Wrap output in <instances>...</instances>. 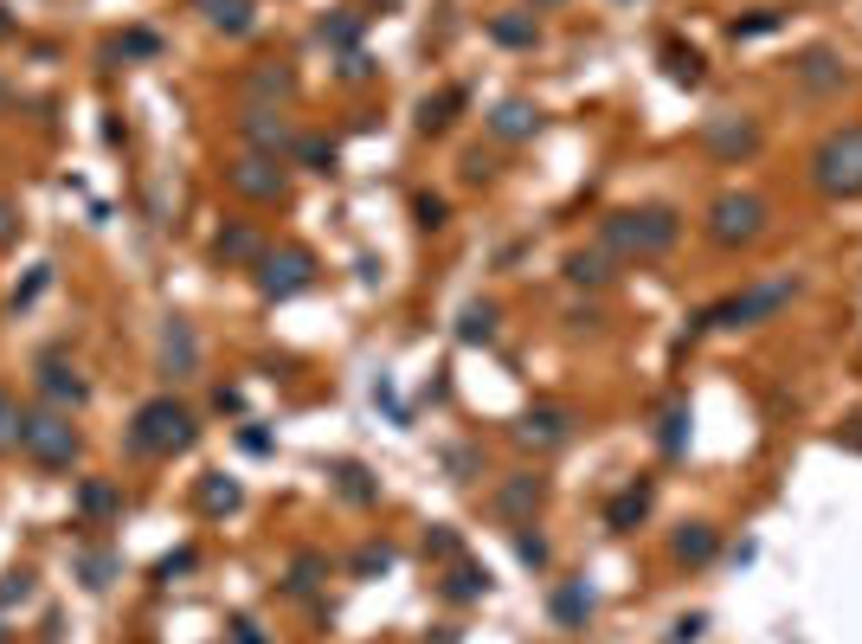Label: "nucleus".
I'll return each instance as SVG.
<instances>
[{"label":"nucleus","instance_id":"nucleus-11","mask_svg":"<svg viewBox=\"0 0 862 644\" xmlns=\"http://www.w3.org/2000/svg\"><path fill=\"white\" fill-rule=\"evenodd\" d=\"M238 136L252 142V155H270V161L297 149V129L284 123V110H245L238 116Z\"/></svg>","mask_w":862,"mask_h":644},{"label":"nucleus","instance_id":"nucleus-45","mask_svg":"<svg viewBox=\"0 0 862 644\" xmlns=\"http://www.w3.org/2000/svg\"><path fill=\"white\" fill-rule=\"evenodd\" d=\"M20 439V407H13V393L0 387V445H13Z\"/></svg>","mask_w":862,"mask_h":644},{"label":"nucleus","instance_id":"nucleus-1","mask_svg":"<svg viewBox=\"0 0 862 644\" xmlns=\"http://www.w3.org/2000/svg\"><path fill=\"white\" fill-rule=\"evenodd\" d=\"M805 291V277L798 271H779V277H759L747 291H734V297H721L709 304L702 316H689V336H709V329H753V323H773L779 309L791 304Z\"/></svg>","mask_w":862,"mask_h":644},{"label":"nucleus","instance_id":"nucleus-49","mask_svg":"<svg viewBox=\"0 0 862 644\" xmlns=\"http://www.w3.org/2000/svg\"><path fill=\"white\" fill-rule=\"evenodd\" d=\"M238 445H245V452H270V432H258V425H245V432H238Z\"/></svg>","mask_w":862,"mask_h":644},{"label":"nucleus","instance_id":"nucleus-13","mask_svg":"<svg viewBox=\"0 0 862 644\" xmlns=\"http://www.w3.org/2000/svg\"><path fill=\"white\" fill-rule=\"evenodd\" d=\"M200 368V336H193L188 316H168V329H161V374L188 380Z\"/></svg>","mask_w":862,"mask_h":644},{"label":"nucleus","instance_id":"nucleus-33","mask_svg":"<svg viewBox=\"0 0 862 644\" xmlns=\"http://www.w3.org/2000/svg\"><path fill=\"white\" fill-rule=\"evenodd\" d=\"M779 27H786V13H779V7H753L747 20H734V27H727V39H766V33H779Z\"/></svg>","mask_w":862,"mask_h":644},{"label":"nucleus","instance_id":"nucleus-4","mask_svg":"<svg viewBox=\"0 0 862 644\" xmlns=\"http://www.w3.org/2000/svg\"><path fill=\"white\" fill-rule=\"evenodd\" d=\"M766 226H773V207H766L759 193H747V188L714 193L709 213H702V232H709V245H721V252H747V245H759Z\"/></svg>","mask_w":862,"mask_h":644},{"label":"nucleus","instance_id":"nucleus-6","mask_svg":"<svg viewBox=\"0 0 862 644\" xmlns=\"http://www.w3.org/2000/svg\"><path fill=\"white\" fill-rule=\"evenodd\" d=\"M13 445L33 464H45V471H72L77 452H84V439H77V425L65 413H20V439Z\"/></svg>","mask_w":862,"mask_h":644},{"label":"nucleus","instance_id":"nucleus-42","mask_svg":"<svg viewBox=\"0 0 862 644\" xmlns=\"http://www.w3.org/2000/svg\"><path fill=\"white\" fill-rule=\"evenodd\" d=\"M316 580H322V555H302L297 568H290V580H284V587H290V593H309Z\"/></svg>","mask_w":862,"mask_h":644},{"label":"nucleus","instance_id":"nucleus-37","mask_svg":"<svg viewBox=\"0 0 862 644\" xmlns=\"http://www.w3.org/2000/svg\"><path fill=\"white\" fill-rule=\"evenodd\" d=\"M425 555H432V561H457V555H464V535L450 529V522H432V529H425Z\"/></svg>","mask_w":862,"mask_h":644},{"label":"nucleus","instance_id":"nucleus-10","mask_svg":"<svg viewBox=\"0 0 862 644\" xmlns=\"http://www.w3.org/2000/svg\"><path fill=\"white\" fill-rule=\"evenodd\" d=\"M541 503H547V484H541L534 471H509V477L496 484V496H489V509H496L502 522H534Z\"/></svg>","mask_w":862,"mask_h":644},{"label":"nucleus","instance_id":"nucleus-20","mask_svg":"<svg viewBox=\"0 0 862 644\" xmlns=\"http://www.w3.org/2000/svg\"><path fill=\"white\" fill-rule=\"evenodd\" d=\"M670 555L682 561V568H709L714 555H721V529H709V522H682V529L670 535Z\"/></svg>","mask_w":862,"mask_h":644},{"label":"nucleus","instance_id":"nucleus-5","mask_svg":"<svg viewBox=\"0 0 862 644\" xmlns=\"http://www.w3.org/2000/svg\"><path fill=\"white\" fill-rule=\"evenodd\" d=\"M193 439H200V419L181 407V400H149L142 413H136V425H129V452L136 457H174V452H188Z\"/></svg>","mask_w":862,"mask_h":644},{"label":"nucleus","instance_id":"nucleus-28","mask_svg":"<svg viewBox=\"0 0 862 644\" xmlns=\"http://www.w3.org/2000/svg\"><path fill=\"white\" fill-rule=\"evenodd\" d=\"M657 445H663V457H682V452H689V400H670V407H663Z\"/></svg>","mask_w":862,"mask_h":644},{"label":"nucleus","instance_id":"nucleus-19","mask_svg":"<svg viewBox=\"0 0 862 644\" xmlns=\"http://www.w3.org/2000/svg\"><path fill=\"white\" fill-rule=\"evenodd\" d=\"M534 129H541V110H534L528 97H509V104L489 110V136H496V142H528Z\"/></svg>","mask_w":862,"mask_h":644},{"label":"nucleus","instance_id":"nucleus-54","mask_svg":"<svg viewBox=\"0 0 862 644\" xmlns=\"http://www.w3.org/2000/svg\"><path fill=\"white\" fill-rule=\"evenodd\" d=\"M425 644H457V632H432V638H425Z\"/></svg>","mask_w":862,"mask_h":644},{"label":"nucleus","instance_id":"nucleus-35","mask_svg":"<svg viewBox=\"0 0 862 644\" xmlns=\"http://www.w3.org/2000/svg\"><path fill=\"white\" fill-rule=\"evenodd\" d=\"M77 509H84V516H116V509H123V496H116L110 484H97V477H91V484H77Z\"/></svg>","mask_w":862,"mask_h":644},{"label":"nucleus","instance_id":"nucleus-48","mask_svg":"<svg viewBox=\"0 0 862 644\" xmlns=\"http://www.w3.org/2000/svg\"><path fill=\"white\" fill-rule=\"evenodd\" d=\"M380 65L374 59H368V52H348V59H341V77H374Z\"/></svg>","mask_w":862,"mask_h":644},{"label":"nucleus","instance_id":"nucleus-31","mask_svg":"<svg viewBox=\"0 0 862 644\" xmlns=\"http://www.w3.org/2000/svg\"><path fill=\"white\" fill-rule=\"evenodd\" d=\"M489 39H496V45H515V52H522V45H534V39H541V27H534L528 13H496V20H489Z\"/></svg>","mask_w":862,"mask_h":644},{"label":"nucleus","instance_id":"nucleus-56","mask_svg":"<svg viewBox=\"0 0 862 644\" xmlns=\"http://www.w3.org/2000/svg\"><path fill=\"white\" fill-rule=\"evenodd\" d=\"M534 7H561V0H534Z\"/></svg>","mask_w":862,"mask_h":644},{"label":"nucleus","instance_id":"nucleus-52","mask_svg":"<svg viewBox=\"0 0 862 644\" xmlns=\"http://www.w3.org/2000/svg\"><path fill=\"white\" fill-rule=\"evenodd\" d=\"M232 632H238V644H264V632H258V625H252V619H238Z\"/></svg>","mask_w":862,"mask_h":644},{"label":"nucleus","instance_id":"nucleus-39","mask_svg":"<svg viewBox=\"0 0 862 644\" xmlns=\"http://www.w3.org/2000/svg\"><path fill=\"white\" fill-rule=\"evenodd\" d=\"M413 220H418L425 232H438V226L450 220V207L438 200V193H418V200H413Z\"/></svg>","mask_w":862,"mask_h":644},{"label":"nucleus","instance_id":"nucleus-14","mask_svg":"<svg viewBox=\"0 0 862 644\" xmlns=\"http://www.w3.org/2000/svg\"><path fill=\"white\" fill-rule=\"evenodd\" d=\"M39 393L58 400V407H84V400H91V380L77 374L65 355H45V361H39Z\"/></svg>","mask_w":862,"mask_h":644},{"label":"nucleus","instance_id":"nucleus-34","mask_svg":"<svg viewBox=\"0 0 862 644\" xmlns=\"http://www.w3.org/2000/svg\"><path fill=\"white\" fill-rule=\"evenodd\" d=\"M450 110H464V91L425 97V104H418V129H425V136H432V129H450Z\"/></svg>","mask_w":862,"mask_h":644},{"label":"nucleus","instance_id":"nucleus-55","mask_svg":"<svg viewBox=\"0 0 862 644\" xmlns=\"http://www.w3.org/2000/svg\"><path fill=\"white\" fill-rule=\"evenodd\" d=\"M0 33H13V20H7V7H0Z\"/></svg>","mask_w":862,"mask_h":644},{"label":"nucleus","instance_id":"nucleus-38","mask_svg":"<svg viewBox=\"0 0 862 644\" xmlns=\"http://www.w3.org/2000/svg\"><path fill=\"white\" fill-rule=\"evenodd\" d=\"M393 561H400V555H393L386 541H368V548L354 555V573H361V580H374V573H393Z\"/></svg>","mask_w":862,"mask_h":644},{"label":"nucleus","instance_id":"nucleus-30","mask_svg":"<svg viewBox=\"0 0 862 644\" xmlns=\"http://www.w3.org/2000/svg\"><path fill=\"white\" fill-rule=\"evenodd\" d=\"M457 341H464V348L496 341V304H464V316H457Z\"/></svg>","mask_w":862,"mask_h":644},{"label":"nucleus","instance_id":"nucleus-8","mask_svg":"<svg viewBox=\"0 0 862 644\" xmlns=\"http://www.w3.org/2000/svg\"><path fill=\"white\" fill-rule=\"evenodd\" d=\"M309 284H316V258H309L302 245H284V252H264L258 258V291L270 304H290Z\"/></svg>","mask_w":862,"mask_h":644},{"label":"nucleus","instance_id":"nucleus-17","mask_svg":"<svg viewBox=\"0 0 862 644\" xmlns=\"http://www.w3.org/2000/svg\"><path fill=\"white\" fill-rule=\"evenodd\" d=\"M791 72H798V84H805L811 97H824V91H837V84H843V59H837L830 45H811V52H798V65H791Z\"/></svg>","mask_w":862,"mask_h":644},{"label":"nucleus","instance_id":"nucleus-43","mask_svg":"<svg viewBox=\"0 0 862 644\" xmlns=\"http://www.w3.org/2000/svg\"><path fill=\"white\" fill-rule=\"evenodd\" d=\"M45 284H52V265H33V277H26V284H20V291H13V309L39 304V297H45Z\"/></svg>","mask_w":862,"mask_h":644},{"label":"nucleus","instance_id":"nucleus-41","mask_svg":"<svg viewBox=\"0 0 862 644\" xmlns=\"http://www.w3.org/2000/svg\"><path fill=\"white\" fill-rule=\"evenodd\" d=\"M155 52H161V39H155L149 27H129V33H123V59H155Z\"/></svg>","mask_w":862,"mask_h":644},{"label":"nucleus","instance_id":"nucleus-53","mask_svg":"<svg viewBox=\"0 0 862 644\" xmlns=\"http://www.w3.org/2000/svg\"><path fill=\"white\" fill-rule=\"evenodd\" d=\"M7 104H13V84H7V77H0V110H7Z\"/></svg>","mask_w":862,"mask_h":644},{"label":"nucleus","instance_id":"nucleus-2","mask_svg":"<svg viewBox=\"0 0 862 644\" xmlns=\"http://www.w3.org/2000/svg\"><path fill=\"white\" fill-rule=\"evenodd\" d=\"M599 239L611 258H670L675 239H682V220L670 207H625L599 226Z\"/></svg>","mask_w":862,"mask_h":644},{"label":"nucleus","instance_id":"nucleus-22","mask_svg":"<svg viewBox=\"0 0 862 644\" xmlns=\"http://www.w3.org/2000/svg\"><path fill=\"white\" fill-rule=\"evenodd\" d=\"M554 625H566V632H579V625H586V619H593V612H599V593H593V587H586V580H566L561 593H554Z\"/></svg>","mask_w":862,"mask_h":644},{"label":"nucleus","instance_id":"nucleus-50","mask_svg":"<svg viewBox=\"0 0 862 644\" xmlns=\"http://www.w3.org/2000/svg\"><path fill=\"white\" fill-rule=\"evenodd\" d=\"M837 445H843V452H862V413L850 419V425H843V432H837Z\"/></svg>","mask_w":862,"mask_h":644},{"label":"nucleus","instance_id":"nucleus-47","mask_svg":"<svg viewBox=\"0 0 862 644\" xmlns=\"http://www.w3.org/2000/svg\"><path fill=\"white\" fill-rule=\"evenodd\" d=\"M193 568V548H174L168 561H155V580H174V573H188Z\"/></svg>","mask_w":862,"mask_h":644},{"label":"nucleus","instance_id":"nucleus-40","mask_svg":"<svg viewBox=\"0 0 862 644\" xmlns=\"http://www.w3.org/2000/svg\"><path fill=\"white\" fill-rule=\"evenodd\" d=\"M33 593H39L33 573H7V580H0V606H26Z\"/></svg>","mask_w":862,"mask_h":644},{"label":"nucleus","instance_id":"nucleus-29","mask_svg":"<svg viewBox=\"0 0 862 644\" xmlns=\"http://www.w3.org/2000/svg\"><path fill=\"white\" fill-rule=\"evenodd\" d=\"M663 72L675 77V84H702V77H709V59H702V52H695V45H663Z\"/></svg>","mask_w":862,"mask_h":644},{"label":"nucleus","instance_id":"nucleus-23","mask_svg":"<svg viewBox=\"0 0 862 644\" xmlns=\"http://www.w3.org/2000/svg\"><path fill=\"white\" fill-rule=\"evenodd\" d=\"M200 509H206V516H232V509H238V503H245V490H238V477H225V471H206V477H200Z\"/></svg>","mask_w":862,"mask_h":644},{"label":"nucleus","instance_id":"nucleus-9","mask_svg":"<svg viewBox=\"0 0 862 644\" xmlns=\"http://www.w3.org/2000/svg\"><path fill=\"white\" fill-rule=\"evenodd\" d=\"M225 188L258 200V207H277V200L290 193V181H284V168H277L270 155H238V161L225 168Z\"/></svg>","mask_w":862,"mask_h":644},{"label":"nucleus","instance_id":"nucleus-3","mask_svg":"<svg viewBox=\"0 0 862 644\" xmlns=\"http://www.w3.org/2000/svg\"><path fill=\"white\" fill-rule=\"evenodd\" d=\"M805 175H811V188L824 193V200H862V123L830 129L824 142L811 149Z\"/></svg>","mask_w":862,"mask_h":644},{"label":"nucleus","instance_id":"nucleus-51","mask_svg":"<svg viewBox=\"0 0 862 644\" xmlns=\"http://www.w3.org/2000/svg\"><path fill=\"white\" fill-rule=\"evenodd\" d=\"M13 232H20V220H13V207H7V200H0V245H7V239H13Z\"/></svg>","mask_w":862,"mask_h":644},{"label":"nucleus","instance_id":"nucleus-16","mask_svg":"<svg viewBox=\"0 0 862 644\" xmlns=\"http://www.w3.org/2000/svg\"><path fill=\"white\" fill-rule=\"evenodd\" d=\"M650 503H657V484H650V477H631L625 490H618L611 503H605V529L631 535V529L643 522V516H650Z\"/></svg>","mask_w":862,"mask_h":644},{"label":"nucleus","instance_id":"nucleus-32","mask_svg":"<svg viewBox=\"0 0 862 644\" xmlns=\"http://www.w3.org/2000/svg\"><path fill=\"white\" fill-rule=\"evenodd\" d=\"M290 155H297V161L309 168V175H329V168L341 161L336 136H297V149H290Z\"/></svg>","mask_w":862,"mask_h":644},{"label":"nucleus","instance_id":"nucleus-21","mask_svg":"<svg viewBox=\"0 0 862 644\" xmlns=\"http://www.w3.org/2000/svg\"><path fill=\"white\" fill-rule=\"evenodd\" d=\"M213 252H220V265H258L264 252V232L245 226V220H232V226H220V239H213Z\"/></svg>","mask_w":862,"mask_h":644},{"label":"nucleus","instance_id":"nucleus-18","mask_svg":"<svg viewBox=\"0 0 862 644\" xmlns=\"http://www.w3.org/2000/svg\"><path fill=\"white\" fill-rule=\"evenodd\" d=\"M193 13L213 27V33L225 39H245L252 27H258V13H252V0H193Z\"/></svg>","mask_w":862,"mask_h":644},{"label":"nucleus","instance_id":"nucleus-7","mask_svg":"<svg viewBox=\"0 0 862 644\" xmlns=\"http://www.w3.org/2000/svg\"><path fill=\"white\" fill-rule=\"evenodd\" d=\"M759 116H747V110H714L709 123H702V149L714 155V161H747V155H759Z\"/></svg>","mask_w":862,"mask_h":644},{"label":"nucleus","instance_id":"nucleus-15","mask_svg":"<svg viewBox=\"0 0 862 644\" xmlns=\"http://www.w3.org/2000/svg\"><path fill=\"white\" fill-rule=\"evenodd\" d=\"M245 97H252V110L297 104V72L290 65H258V72H245Z\"/></svg>","mask_w":862,"mask_h":644},{"label":"nucleus","instance_id":"nucleus-26","mask_svg":"<svg viewBox=\"0 0 862 644\" xmlns=\"http://www.w3.org/2000/svg\"><path fill=\"white\" fill-rule=\"evenodd\" d=\"M489 593V568H477V561H450V573H445V600H483Z\"/></svg>","mask_w":862,"mask_h":644},{"label":"nucleus","instance_id":"nucleus-46","mask_svg":"<svg viewBox=\"0 0 862 644\" xmlns=\"http://www.w3.org/2000/svg\"><path fill=\"white\" fill-rule=\"evenodd\" d=\"M702 632H709V619H702V612H689V619H675V625H670V644H695Z\"/></svg>","mask_w":862,"mask_h":644},{"label":"nucleus","instance_id":"nucleus-24","mask_svg":"<svg viewBox=\"0 0 862 644\" xmlns=\"http://www.w3.org/2000/svg\"><path fill=\"white\" fill-rule=\"evenodd\" d=\"M329 477H336V490L348 496L354 509H374V503H380V484L368 477V471H361V464H354V457H341V464L329 471Z\"/></svg>","mask_w":862,"mask_h":644},{"label":"nucleus","instance_id":"nucleus-27","mask_svg":"<svg viewBox=\"0 0 862 644\" xmlns=\"http://www.w3.org/2000/svg\"><path fill=\"white\" fill-rule=\"evenodd\" d=\"M361 27H368V13H354V7H341L322 20V45H336V52H361Z\"/></svg>","mask_w":862,"mask_h":644},{"label":"nucleus","instance_id":"nucleus-25","mask_svg":"<svg viewBox=\"0 0 862 644\" xmlns=\"http://www.w3.org/2000/svg\"><path fill=\"white\" fill-rule=\"evenodd\" d=\"M566 284L605 291V284H611V252H573V258H566Z\"/></svg>","mask_w":862,"mask_h":644},{"label":"nucleus","instance_id":"nucleus-57","mask_svg":"<svg viewBox=\"0 0 862 644\" xmlns=\"http://www.w3.org/2000/svg\"><path fill=\"white\" fill-rule=\"evenodd\" d=\"M0 644H7V632H0Z\"/></svg>","mask_w":862,"mask_h":644},{"label":"nucleus","instance_id":"nucleus-12","mask_svg":"<svg viewBox=\"0 0 862 644\" xmlns=\"http://www.w3.org/2000/svg\"><path fill=\"white\" fill-rule=\"evenodd\" d=\"M515 439L534 445V452H554V445L573 439V413H566V407H528V413L515 419Z\"/></svg>","mask_w":862,"mask_h":644},{"label":"nucleus","instance_id":"nucleus-44","mask_svg":"<svg viewBox=\"0 0 862 644\" xmlns=\"http://www.w3.org/2000/svg\"><path fill=\"white\" fill-rule=\"evenodd\" d=\"M515 555H522V568H547V541L528 529H515Z\"/></svg>","mask_w":862,"mask_h":644},{"label":"nucleus","instance_id":"nucleus-36","mask_svg":"<svg viewBox=\"0 0 862 644\" xmlns=\"http://www.w3.org/2000/svg\"><path fill=\"white\" fill-rule=\"evenodd\" d=\"M77 573H84L91 593H104V587L116 580V555H97V548H91V555H77Z\"/></svg>","mask_w":862,"mask_h":644}]
</instances>
